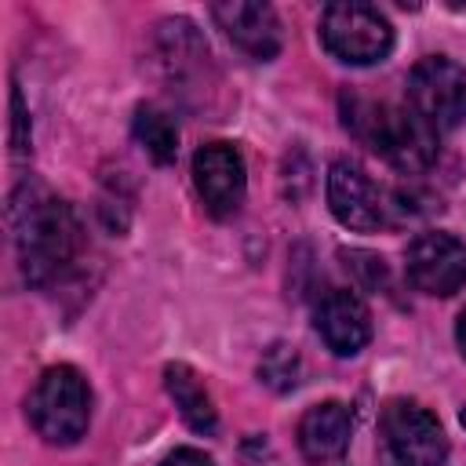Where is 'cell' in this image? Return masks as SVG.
<instances>
[{
	"label": "cell",
	"mask_w": 466,
	"mask_h": 466,
	"mask_svg": "<svg viewBox=\"0 0 466 466\" xmlns=\"http://www.w3.org/2000/svg\"><path fill=\"white\" fill-rule=\"evenodd\" d=\"M211 18L218 22V29L255 62H269L277 58L284 33H280V18L269 4H251V0H226L211 7Z\"/></svg>",
	"instance_id": "cell-10"
},
{
	"label": "cell",
	"mask_w": 466,
	"mask_h": 466,
	"mask_svg": "<svg viewBox=\"0 0 466 466\" xmlns=\"http://www.w3.org/2000/svg\"><path fill=\"white\" fill-rule=\"evenodd\" d=\"M350 433H353V415L342 400H320L313 408L302 411L299 419V451L309 462H335L346 455L350 448Z\"/></svg>",
	"instance_id": "cell-12"
},
{
	"label": "cell",
	"mask_w": 466,
	"mask_h": 466,
	"mask_svg": "<svg viewBox=\"0 0 466 466\" xmlns=\"http://www.w3.org/2000/svg\"><path fill=\"white\" fill-rule=\"evenodd\" d=\"M379 437L393 466H444L448 459V437L437 415L404 397L382 408Z\"/></svg>",
	"instance_id": "cell-5"
},
{
	"label": "cell",
	"mask_w": 466,
	"mask_h": 466,
	"mask_svg": "<svg viewBox=\"0 0 466 466\" xmlns=\"http://www.w3.org/2000/svg\"><path fill=\"white\" fill-rule=\"evenodd\" d=\"M313 324H317L320 339L328 342V350L339 357L360 353L371 339V313L360 302V295H353L350 288H328L317 302Z\"/></svg>",
	"instance_id": "cell-11"
},
{
	"label": "cell",
	"mask_w": 466,
	"mask_h": 466,
	"mask_svg": "<svg viewBox=\"0 0 466 466\" xmlns=\"http://www.w3.org/2000/svg\"><path fill=\"white\" fill-rule=\"evenodd\" d=\"M299 371H302V360H299L295 346H288V342H273L258 360V379L277 393L295 390L299 386Z\"/></svg>",
	"instance_id": "cell-15"
},
{
	"label": "cell",
	"mask_w": 466,
	"mask_h": 466,
	"mask_svg": "<svg viewBox=\"0 0 466 466\" xmlns=\"http://www.w3.org/2000/svg\"><path fill=\"white\" fill-rule=\"evenodd\" d=\"M408 106L441 135L466 120V69L444 55L419 58L408 73Z\"/></svg>",
	"instance_id": "cell-6"
},
{
	"label": "cell",
	"mask_w": 466,
	"mask_h": 466,
	"mask_svg": "<svg viewBox=\"0 0 466 466\" xmlns=\"http://www.w3.org/2000/svg\"><path fill=\"white\" fill-rule=\"evenodd\" d=\"M459 419H462V426H466V408H462V415H459Z\"/></svg>",
	"instance_id": "cell-20"
},
{
	"label": "cell",
	"mask_w": 466,
	"mask_h": 466,
	"mask_svg": "<svg viewBox=\"0 0 466 466\" xmlns=\"http://www.w3.org/2000/svg\"><path fill=\"white\" fill-rule=\"evenodd\" d=\"M342 258H346V269H353V277H357L360 288L379 291L386 284V262H382V255H371V251L353 248V251H342Z\"/></svg>",
	"instance_id": "cell-16"
},
{
	"label": "cell",
	"mask_w": 466,
	"mask_h": 466,
	"mask_svg": "<svg viewBox=\"0 0 466 466\" xmlns=\"http://www.w3.org/2000/svg\"><path fill=\"white\" fill-rule=\"evenodd\" d=\"M160 466H215V459L204 455L200 448H175Z\"/></svg>",
	"instance_id": "cell-18"
},
{
	"label": "cell",
	"mask_w": 466,
	"mask_h": 466,
	"mask_svg": "<svg viewBox=\"0 0 466 466\" xmlns=\"http://www.w3.org/2000/svg\"><path fill=\"white\" fill-rule=\"evenodd\" d=\"M342 120L364 146L408 175H419L437 160V131L415 109L342 95Z\"/></svg>",
	"instance_id": "cell-2"
},
{
	"label": "cell",
	"mask_w": 466,
	"mask_h": 466,
	"mask_svg": "<svg viewBox=\"0 0 466 466\" xmlns=\"http://www.w3.org/2000/svg\"><path fill=\"white\" fill-rule=\"evenodd\" d=\"M25 415L47 444H76L91 422L87 379L73 364L47 368L25 400Z\"/></svg>",
	"instance_id": "cell-3"
},
{
	"label": "cell",
	"mask_w": 466,
	"mask_h": 466,
	"mask_svg": "<svg viewBox=\"0 0 466 466\" xmlns=\"http://www.w3.org/2000/svg\"><path fill=\"white\" fill-rule=\"evenodd\" d=\"M11 149L15 153H25L29 149V116H25V106H22L18 87H11Z\"/></svg>",
	"instance_id": "cell-17"
},
{
	"label": "cell",
	"mask_w": 466,
	"mask_h": 466,
	"mask_svg": "<svg viewBox=\"0 0 466 466\" xmlns=\"http://www.w3.org/2000/svg\"><path fill=\"white\" fill-rule=\"evenodd\" d=\"M328 208L346 229H379L390 222V200L357 160H335L328 167Z\"/></svg>",
	"instance_id": "cell-8"
},
{
	"label": "cell",
	"mask_w": 466,
	"mask_h": 466,
	"mask_svg": "<svg viewBox=\"0 0 466 466\" xmlns=\"http://www.w3.org/2000/svg\"><path fill=\"white\" fill-rule=\"evenodd\" d=\"M131 131H135V138H138V146L157 160V164H171L175 160V153H178V127H175V120L164 113V109H157V106H138L135 109V120H131Z\"/></svg>",
	"instance_id": "cell-14"
},
{
	"label": "cell",
	"mask_w": 466,
	"mask_h": 466,
	"mask_svg": "<svg viewBox=\"0 0 466 466\" xmlns=\"http://www.w3.org/2000/svg\"><path fill=\"white\" fill-rule=\"evenodd\" d=\"M164 390H167V397L175 400V408H178V415L186 419L189 430H197V433H215L218 415H215L211 393L204 390L200 375H197L189 364H182V360L167 364V368H164Z\"/></svg>",
	"instance_id": "cell-13"
},
{
	"label": "cell",
	"mask_w": 466,
	"mask_h": 466,
	"mask_svg": "<svg viewBox=\"0 0 466 466\" xmlns=\"http://www.w3.org/2000/svg\"><path fill=\"white\" fill-rule=\"evenodd\" d=\"M404 273L422 295L448 299L466 284V244L451 233H419L404 251Z\"/></svg>",
	"instance_id": "cell-7"
},
{
	"label": "cell",
	"mask_w": 466,
	"mask_h": 466,
	"mask_svg": "<svg viewBox=\"0 0 466 466\" xmlns=\"http://www.w3.org/2000/svg\"><path fill=\"white\" fill-rule=\"evenodd\" d=\"M455 339H459V350H462V357H466V309L459 313V324H455Z\"/></svg>",
	"instance_id": "cell-19"
},
{
	"label": "cell",
	"mask_w": 466,
	"mask_h": 466,
	"mask_svg": "<svg viewBox=\"0 0 466 466\" xmlns=\"http://www.w3.org/2000/svg\"><path fill=\"white\" fill-rule=\"evenodd\" d=\"M11 233L18 244V262L29 284L47 288L80 255V222L66 200L36 182H22L11 197Z\"/></svg>",
	"instance_id": "cell-1"
},
{
	"label": "cell",
	"mask_w": 466,
	"mask_h": 466,
	"mask_svg": "<svg viewBox=\"0 0 466 466\" xmlns=\"http://www.w3.org/2000/svg\"><path fill=\"white\" fill-rule=\"evenodd\" d=\"M193 182L204 200V208L215 218H229L240 211L248 193V171L244 157L233 142H208L193 153Z\"/></svg>",
	"instance_id": "cell-9"
},
{
	"label": "cell",
	"mask_w": 466,
	"mask_h": 466,
	"mask_svg": "<svg viewBox=\"0 0 466 466\" xmlns=\"http://www.w3.org/2000/svg\"><path fill=\"white\" fill-rule=\"evenodd\" d=\"M320 44L350 66H375L393 51V25L390 18L360 0L328 4L320 15Z\"/></svg>",
	"instance_id": "cell-4"
}]
</instances>
